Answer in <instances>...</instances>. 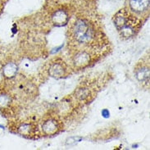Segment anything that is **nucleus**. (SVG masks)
<instances>
[{"label":"nucleus","instance_id":"1","mask_svg":"<svg viewBox=\"0 0 150 150\" xmlns=\"http://www.w3.org/2000/svg\"><path fill=\"white\" fill-rule=\"evenodd\" d=\"M114 24L122 36L130 38L135 34L138 23H136V20L127 12L121 11L115 16Z\"/></svg>","mask_w":150,"mask_h":150},{"label":"nucleus","instance_id":"2","mask_svg":"<svg viewBox=\"0 0 150 150\" xmlns=\"http://www.w3.org/2000/svg\"><path fill=\"white\" fill-rule=\"evenodd\" d=\"M73 35L79 43H87L93 38V29L86 21L78 20L74 24Z\"/></svg>","mask_w":150,"mask_h":150},{"label":"nucleus","instance_id":"3","mask_svg":"<svg viewBox=\"0 0 150 150\" xmlns=\"http://www.w3.org/2000/svg\"><path fill=\"white\" fill-rule=\"evenodd\" d=\"M130 7L132 11L141 13L149 8V0H130Z\"/></svg>","mask_w":150,"mask_h":150},{"label":"nucleus","instance_id":"4","mask_svg":"<svg viewBox=\"0 0 150 150\" xmlns=\"http://www.w3.org/2000/svg\"><path fill=\"white\" fill-rule=\"evenodd\" d=\"M68 20V16L64 11H57L53 16V22L57 25L66 24Z\"/></svg>","mask_w":150,"mask_h":150},{"label":"nucleus","instance_id":"5","mask_svg":"<svg viewBox=\"0 0 150 150\" xmlns=\"http://www.w3.org/2000/svg\"><path fill=\"white\" fill-rule=\"evenodd\" d=\"M65 69L60 63H54L49 69V73L53 77H60L64 75Z\"/></svg>","mask_w":150,"mask_h":150},{"label":"nucleus","instance_id":"6","mask_svg":"<svg viewBox=\"0 0 150 150\" xmlns=\"http://www.w3.org/2000/svg\"><path fill=\"white\" fill-rule=\"evenodd\" d=\"M136 77L139 81H149V69L146 67H142L137 70Z\"/></svg>","mask_w":150,"mask_h":150},{"label":"nucleus","instance_id":"7","mask_svg":"<svg viewBox=\"0 0 150 150\" xmlns=\"http://www.w3.org/2000/svg\"><path fill=\"white\" fill-rule=\"evenodd\" d=\"M17 72V67L14 63H9L4 67V73L5 76L12 77L14 76Z\"/></svg>","mask_w":150,"mask_h":150},{"label":"nucleus","instance_id":"8","mask_svg":"<svg viewBox=\"0 0 150 150\" xmlns=\"http://www.w3.org/2000/svg\"><path fill=\"white\" fill-rule=\"evenodd\" d=\"M89 60V55L85 53H81L75 58V63L78 66H83L88 63Z\"/></svg>","mask_w":150,"mask_h":150},{"label":"nucleus","instance_id":"9","mask_svg":"<svg viewBox=\"0 0 150 150\" xmlns=\"http://www.w3.org/2000/svg\"><path fill=\"white\" fill-rule=\"evenodd\" d=\"M43 129L47 134H52L57 129V125L53 122V121H48L45 122L43 126Z\"/></svg>","mask_w":150,"mask_h":150},{"label":"nucleus","instance_id":"10","mask_svg":"<svg viewBox=\"0 0 150 150\" xmlns=\"http://www.w3.org/2000/svg\"><path fill=\"white\" fill-rule=\"evenodd\" d=\"M102 114L104 117H109V112L107 109H104L102 111Z\"/></svg>","mask_w":150,"mask_h":150}]
</instances>
